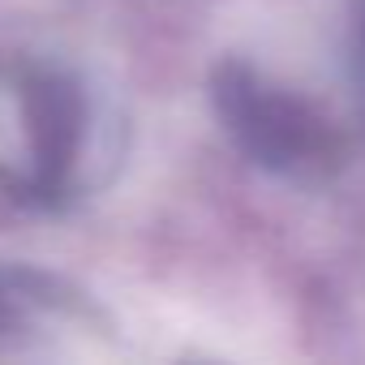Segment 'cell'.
Wrapping results in <instances>:
<instances>
[{
	"label": "cell",
	"instance_id": "1",
	"mask_svg": "<svg viewBox=\"0 0 365 365\" xmlns=\"http://www.w3.org/2000/svg\"><path fill=\"white\" fill-rule=\"evenodd\" d=\"M18 155L0 163V190L18 207L61 211L86 190V159L95 150L99 108L91 86L61 65H18L5 78Z\"/></svg>",
	"mask_w": 365,
	"mask_h": 365
},
{
	"label": "cell",
	"instance_id": "4",
	"mask_svg": "<svg viewBox=\"0 0 365 365\" xmlns=\"http://www.w3.org/2000/svg\"><path fill=\"white\" fill-rule=\"evenodd\" d=\"M352 31H356V61L365 65V0H356V14H352Z\"/></svg>",
	"mask_w": 365,
	"mask_h": 365
},
{
	"label": "cell",
	"instance_id": "2",
	"mask_svg": "<svg viewBox=\"0 0 365 365\" xmlns=\"http://www.w3.org/2000/svg\"><path fill=\"white\" fill-rule=\"evenodd\" d=\"M211 108L228 138L267 172L301 176L339 159V133L301 95L267 82L245 61H220L211 69Z\"/></svg>",
	"mask_w": 365,
	"mask_h": 365
},
{
	"label": "cell",
	"instance_id": "3",
	"mask_svg": "<svg viewBox=\"0 0 365 365\" xmlns=\"http://www.w3.org/2000/svg\"><path fill=\"white\" fill-rule=\"evenodd\" d=\"M86 314L91 305L78 292H69L61 279L26 271V267H0V339L31 331L43 318L86 322Z\"/></svg>",
	"mask_w": 365,
	"mask_h": 365
}]
</instances>
